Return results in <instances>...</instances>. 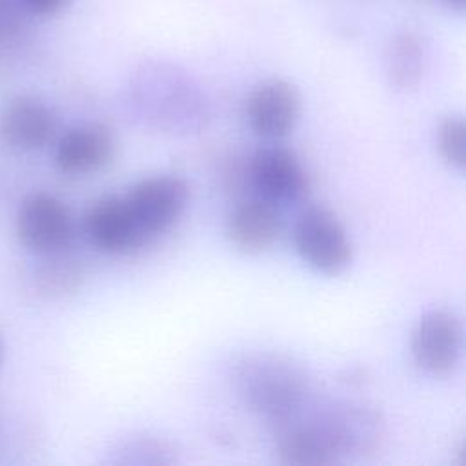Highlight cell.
Masks as SVG:
<instances>
[{"label": "cell", "mask_w": 466, "mask_h": 466, "mask_svg": "<svg viewBox=\"0 0 466 466\" xmlns=\"http://www.w3.org/2000/svg\"><path fill=\"white\" fill-rule=\"evenodd\" d=\"M231 380L244 406L275 428L313 402V384L306 370L279 353L255 351L238 357Z\"/></svg>", "instance_id": "6da1fadb"}, {"label": "cell", "mask_w": 466, "mask_h": 466, "mask_svg": "<svg viewBox=\"0 0 466 466\" xmlns=\"http://www.w3.org/2000/svg\"><path fill=\"white\" fill-rule=\"evenodd\" d=\"M129 98L144 120L169 131L198 127L206 116L200 89L171 64H144L131 80Z\"/></svg>", "instance_id": "7a4b0ae2"}, {"label": "cell", "mask_w": 466, "mask_h": 466, "mask_svg": "<svg viewBox=\"0 0 466 466\" xmlns=\"http://www.w3.org/2000/svg\"><path fill=\"white\" fill-rule=\"evenodd\" d=\"M299 257L324 275L342 273L353 258V244L342 222L326 208L304 209L293 228Z\"/></svg>", "instance_id": "3957f363"}, {"label": "cell", "mask_w": 466, "mask_h": 466, "mask_svg": "<svg viewBox=\"0 0 466 466\" xmlns=\"http://www.w3.org/2000/svg\"><path fill=\"white\" fill-rule=\"evenodd\" d=\"M189 186L177 175H155L138 180L124 200L146 240L167 231L189 204Z\"/></svg>", "instance_id": "277c9868"}, {"label": "cell", "mask_w": 466, "mask_h": 466, "mask_svg": "<svg viewBox=\"0 0 466 466\" xmlns=\"http://www.w3.org/2000/svg\"><path fill=\"white\" fill-rule=\"evenodd\" d=\"M16 233L20 242L38 255L60 253L73 242V215L64 200L38 191L22 200L16 213Z\"/></svg>", "instance_id": "5b68a950"}, {"label": "cell", "mask_w": 466, "mask_h": 466, "mask_svg": "<svg viewBox=\"0 0 466 466\" xmlns=\"http://www.w3.org/2000/svg\"><path fill=\"white\" fill-rule=\"evenodd\" d=\"M462 322L446 308L426 311L411 333V357L419 370L442 377L451 373L462 353Z\"/></svg>", "instance_id": "8992f818"}, {"label": "cell", "mask_w": 466, "mask_h": 466, "mask_svg": "<svg viewBox=\"0 0 466 466\" xmlns=\"http://www.w3.org/2000/svg\"><path fill=\"white\" fill-rule=\"evenodd\" d=\"M300 93L286 78L257 84L246 100V118L253 133L266 140L286 138L300 116Z\"/></svg>", "instance_id": "52a82bcc"}, {"label": "cell", "mask_w": 466, "mask_h": 466, "mask_svg": "<svg viewBox=\"0 0 466 466\" xmlns=\"http://www.w3.org/2000/svg\"><path fill=\"white\" fill-rule=\"evenodd\" d=\"M249 180L257 193L273 202H297L309 189V177L299 157L284 146L258 147L249 160Z\"/></svg>", "instance_id": "ba28073f"}, {"label": "cell", "mask_w": 466, "mask_h": 466, "mask_svg": "<svg viewBox=\"0 0 466 466\" xmlns=\"http://www.w3.org/2000/svg\"><path fill=\"white\" fill-rule=\"evenodd\" d=\"M89 242L104 253L126 255L137 251L147 240L129 213L124 197H104L96 200L84 217Z\"/></svg>", "instance_id": "9c48e42d"}, {"label": "cell", "mask_w": 466, "mask_h": 466, "mask_svg": "<svg viewBox=\"0 0 466 466\" xmlns=\"http://www.w3.org/2000/svg\"><path fill=\"white\" fill-rule=\"evenodd\" d=\"M55 129V113L36 96H15L0 111V140L13 151L31 153L44 147Z\"/></svg>", "instance_id": "30bf717a"}, {"label": "cell", "mask_w": 466, "mask_h": 466, "mask_svg": "<svg viewBox=\"0 0 466 466\" xmlns=\"http://www.w3.org/2000/svg\"><path fill=\"white\" fill-rule=\"evenodd\" d=\"M116 149L106 124H82L67 129L55 146V166L64 175H89L104 169Z\"/></svg>", "instance_id": "8fae6325"}, {"label": "cell", "mask_w": 466, "mask_h": 466, "mask_svg": "<svg viewBox=\"0 0 466 466\" xmlns=\"http://www.w3.org/2000/svg\"><path fill=\"white\" fill-rule=\"evenodd\" d=\"M284 228L277 204L258 197L237 204L226 220V237L229 244L248 255L269 249Z\"/></svg>", "instance_id": "7c38bea8"}, {"label": "cell", "mask_w": 466, "mask_h": 466, "mask_svg": "<svg viewBox=\"0 0 466 466\" xmlns=\"http://www.w3.org/2000/svg\"><path fill=\"white\" fill-rule=\"evenodd\" d=\"M426 47L419 33L406 29L397 33L386 53V76L397 91H411L424 73Z\"/></svg>", "instance_id": "4fadbf2b"}, {"label": "cell", "mask_w": 466, "mask_h": 466, "mask_svg": "<svg viewBox=\"0 0 466 466\" xmlns=\"http://www.w3.org/2000/svg\"><path fill=\"white\" fill-rule=\"evenodd\" d=\"M47 260L35 273V286L47 299H64L73 295L84 282V266L66 251L46 255Z\"/></svg>", "instance_id": "5bb4252c"}, {"label": "cell", "mask_w": 466, "mask_h": 466, "mask_svg": "<svg viewBox=\"0 0 466 466\" xmlns=\"http://www.w3.org/2000/svg\"><path fill=\"white\" fill-rule=\"evenodd\" d=\"M173 446L158 437H127L115 451L118 464H169L175 461Z\"/></svg>", "instance_id": "9a60e30c"}, {"label": "cell", "mask_w": 466, "mask_h": 466, "mask_svg": "<svg viewBox=\"0 0 466 466\" xmlns=\"http://www.w3.org/2000/svg\"><path fill=\"white\" fill-rule=\"evenodd\" d=\"M466 126L462 116H446L437 129V147L442 158L462 171L466 166Z\"/></svg>", "instance_id": "2e32d148"}, {"label": "cell", "mask_w": 466, "mask_h": 466, "mask_svg": "<svg viewBox=\"0 0 466 466\" xmlns=\"http://www.w3.org/2000/svg\"><path fill=\"white\" fill-rule=\"evenodd\" d=\"M22 25V2L0 0V40L16 36Z\"/></svg>", "instance_id": "e0dca14e"}, {"label": "cell", "mask_w": 466, "mask_h": 466, "mask_svg": "<svg viewBox=\"0 0 466 466\" xmlns=\"http://www.w3.org/2000/svg\"><path fill=\"white\" fill-rule=\"evenodd\" d=\"M22 7L38 16H49L64 9L69 0H20Z\"/></svg>", "instance_id": "ac0fdd59"}, {"label": "cell", "mask_w": 466, "mask_h": 466, "mask_svg": "<svg viewBox=\"0 0 466 466\" xmlns=\"http://www.w3.org/2000/svg\"><path fill=\"white\" fill-rule=\"evenodd\" d=\"M442 2H446L450 7H455V9H462L466 4V0H442Z\"/></svg>", "instance_id": "d6986e66"}, {"label": "cell", "mask_w": 466, "mask_h": 466, "mask_svg": "<svg viewBox=\"0 0 466 466\" xmlns=\"http://www.w3.org/2000/svg\"><path fill=\"white\" fill-rule=\"evenodd\" d=\"M2 355H4V350H2V342H0V362H2Z\"/></svg>", "instance_id": "ffe728a7"}]
</instances>
